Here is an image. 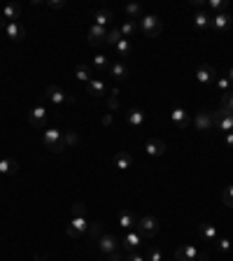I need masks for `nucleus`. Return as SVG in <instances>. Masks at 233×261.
<instances>
[{
  "label": "nucleus",
  "instance_id": "29",
  "mask_svg": "<svg viewBox=\"0 0 233 261\" xmlns=\"http://www.w3.org/2000/svg\"><path fill=\"white\" fill-rule=\"evenodd\" d=\"M75 77L80 79L82 84H89V82H91V70H89V66H84V63H80V66L75 68Z\"/></svg>",
  "mask_w": 233,
  "mask_h": 261
},
{
  "label": "nucleus",
  "instance_id": "41",
  "mask_svg": "<svg viewBox=\"0 0 233 261\" xmlns=\"http://www.w3.org/2000/svg\"><path fill=\"white\" fill-rule=\"evenodd\" d=\"M73 217H86V205L84 203H75L73 205Z\"/></svg>",
  "mask_w": 233,
  "mask_h": 261
},
{
  "label": "nucleus",
  "instance_id": "9",
  "mask_svg": "<svg viewBox=\"0 0 233 261\" xmlns=\"http://www.w3.org/2000/svg\"><path fill=\"white\" fill-rule=\"evenodd\" d=\"M212 126H215V124H212V112H208V110H198L196 117H194V128L201 131V133H208Z\"/></svg>",
  "mask_w": 233,
  "mask_h": 261
},
{
  "label": "nucleus",
  "instance_id": "22",
  "mask_svg": "<svg viewBox=\"0 0 233 261\" xmlns=\"http://www.w3.org/2000/svg\"><path fill=\"white\" fill-rule=\"evenodd\" d=\"M126 122H129V126L140 128L142 124H145V112H142L140 108H131L129 112H126Z\"/></svg>",
  "mask_w": 233,
  "mask_h": 261
},
{
  "label": "nucleus",
  "instance_id": "44",
  "mask_svg": "<svg viewBox=\"0 0 233 261\" xmlns=\"http://www.w3.org/2000/svg\"><path fill=\"white\" fill-rule=\"evenodd\" d=\"M124 261H145V256H142V254H138V252H131V254L126 256V259H124Z\"/></svg>",
  "mask_w": 233,
  "mask_h": 261
},
{
  "label": "nucleus",
  "instance_id": "11",
  "mask_svg": "<svg viewBox=\"0 0 233 261\" xmlns=\"http://www.w3.org/2000/svg\"><path fill=\"white\" fill-rule=\"evenodd\" d=\"M44 98L54 105H61V103H73V98L66 96L61 86H47V91H44Z\"/></svg>",
  "mask_w": 233,
  "mask_h": 261
},
{
  "label": "nucleus",
  "instance_id": "31",
  "mask_svg": "<svg viewBox=\"0 0 233 261\" xmlns=\"http://www.w3.org/2000/svg\"><path fill=\"white\" fill-rule=\"evenodd\" d=\"M86 236L91 238V240H98L103 236V222H89V231H86Z\"/></svg>",
  "mask_w": 233,
  "mask_h": 261
},
{
  "label": "nucleus",
  "instance_id": "37",
  "mask_svg": "<svg viewBox=\"0 0 233 261\" xmlns=\"http://www.w3.org/2000/svg\"><path fill=\"white\" fill-rule=\"evenodd\" d=\"M145 261H163V252L159 247H149L147 254H145Z\"/></svg>",
  "mask_w": 233,
  "mask_h": 261
},
{
  "label": "nucleus",
  "instance_id": "12",
  "mask_svg": "<svg viewBox=\"0 0 233 261\" xmlns=\"http://www.w3.org/2000/svg\"><path fill=\"white\" fill-rule=\"evenodd\" d=\"M145 154H147V156H152V159L163 156V154H166V142H163V140H159V138H149L147 142H145Z\"/></svg>",
  "mask_w": 233,
  "mask_h": 261
},
{
  "label": "nucleus",
  "instance_id": "40",
  "mask_svg": "<svg viewBox=\"0 0 233 261\" xmlns=\"http://www.w3.org/2000/svg\"><path fill=\"white\" fill-rule=\"evenodd\" d=\"M221 108H226L228 112H233V91H228V93L221 96Z\"/></svg>",
  "mask_w": 233,
  "mask_h": 261
},
{
  "label": "nucleus",
  "instance_id": "2",
  "mask_svg": "<svg viewBox=\"0 0 233 261\" xmlns=\"http://www.w3.org/2000/svg\"><path fill=\"white\" fill-rule=\"evenodd\" d=\"M212 124H215V128L219 131V133H231L233 131V112H228L226 108H217L215 112H212Z\"/></svg>",
  "mask_w": 233,
  "mask_h": 261
},
{
  "label": "nucleus",
  "instance_id": "1",
  "mask_svg": "<svg viewBox=\"0 0 233 261\" xmlns=\"http://www.w3.org/2000/svg\"><path fill=\"white\" fill-rule=\"evenodd\" d=\"M138 31L145 37H159L161 31H163V21L156 14H142L138 19Z\"/></svg>",
  "mask_w": 233,
  "mask_h": 261
},
{
  "label": "nucleus",
  "instance_id": "45",
  "mask_svg": "<svg viewBox=\"0 0 233 261\" xmlns=\"http://www.w3.org/2000/svg\"><path fill=\"white\" fill-rule=\"evenodd\" d=\"M49 7L51 10H61V7H66V3H63V0H51Z\"/></svg>",
  "mask_w": 233,
  "mask_h": 261
},
{
  "label": "nucleus",
  "instance_id": "13",
  "mask_svg": "<svg viewBox=\"0 0 233 261\" xmlns=\"http://www.w3.org/2000/svg\"><path fill=\"white\" fill-rule=\"evenodd\" d=\"M142 243H145V238H142L138 231H129V233L122 238V245H124V249H126V252H135V249L140 247Z\"/></svg>",
  "mask_w": 233,
  "mask_h": 261
},
{
  "label": "nucleus",
  "instance_id": "20",
  "mask_svg": "<svg viewBox=\"0 0 233 261\" xmlns=\"http://www.w3.org/2000/svg\"><path fill=\"white\" fill-rule=\"evenodd\" d=\"M194 26H196L198 33L210 31V26H212V17H210L208 12H196L194 14Z\"/></svg>",
  "mask_w": 233,
  "mask_h": 261
},
{
  "label": "nucleus",
  "instance_id": "43",
  "mask_svg": "<svg viewBox=\"0 0 233 261\" xmlns=\"http://www.w3.org/2000/svg\"><path fill=\"white\" fill-rule=\"evenodd\" d=\"M105 259H107V261H124V259H126V256H124L122 252L116 249V252H112V254H107V256H105Z\"/></svg>",
  "mask_w": 233,
  "mask_h": 261
},
{
  "label": "nucleus",
  "instance_id": "25",
  "mask_svg": "<svg viewBox=\"0 0 233 261\" xmlns=\"http://www.w3.org/2000/svg\"><path fill=\"white\" fill-rule=\"evenodd\" d=\"M3 19H10V24H19V17H21V7L19 5H5L3 12H0Z\"/></svg>",
  "mask_w": 233,
  "mask_h": 261
},
{
  "label": "nucleus",
  "instance_id": "47",
  "mask_svg": "<svg viewBox=\"0 0 233 261\" xmlns=\"http://www.w3.org/2000/svg\"><path fill=\"white\" fill-rule=\"evenodd\" d=\"M226 77H228V79H231V82H233V68H228V73H226Z\"/></svg>",
  "mask_w": 233,
  "mask_h": 261
},
{
  "label": "nucleus",
  "instance_id": "14",
  "mask_svg": "<svg viewBox=\"0 0 233 261\" xmlns=\"http://www.w3.org/2000/svg\"><path fill=\"white\" fill-rule=\"evenodd\" d=\"M231 24H233V19H231V14L228 12H221V14H215L212 17V31L215 33H224V31H228L231 28Z\"/></svg>",
  "mask_w": 233,
  "mask_h": 261
},
{
  "label": "nucleus",
  "instance_id": "16",
  "mask_svg": "<svg viewBox=\"0 0 233 261\" xmlns=\"http://www.w3.org/2000/svg\"><path fill=\"white\" fill-rule=\"evenodd\" d=\"M198 236H201L205 243H215L217 238H219V231H217L215 224H208V222H203V224H198Z\"/></svg>",
  "mask_w": 233,
  "mask_h": 261
},
{
  "label": "nucleus",
  "instance_id": "24",
  "mask_svg": "<svg viewBox=\"0 0 233 261\" xmlns=\"http://www.w3.org/2000/svg\"><path fill=\"white\" fill-rule=\"evenodd\" d=\"M112 161H114V166L119 170H129L131 166H133V156H131V152H116Z\"/></svg>",
  "mask_w": 233,
  "mask_h": 261
},
{
  "label": "nucleus",
  "instance_id": "38",
  "mask_svg": "<svg viewBox=\"0 0 233 261\" xmlns=\"http://www.w3.org/2000/svg\"><path fill=\"white\" fill-rule=\"evenodd\" d=\"M215 82H217V89L221 91V96L231 91V79H228V77H217Z\"/></svg>",
  "mask_w": 233,
  "mask_h": 261
},
{
  "label": "nucleus",
  "instance_id": "30",
  "mask_svg": "<svg viewBox=\"0 0 233 261\" xmlns=\"http://www.w3.org/2000/svg\"><path fill=\"white\" fill-rule=\"evenodd\" d=\"M119 31H122V35L129 40V37L135 35V31H138V24H135V21H131V19H126V21L119 26Z\"/></svg>",
  "mask_w": 233,
  "mask_h": 261
},
{
  "label": "nucleus",
  "instance_id": "32",
  "mask_svg": "<svg viewBox=\"0 0 233 261\" xmlns=\"http://www.w3.org/2000/svg\"><path fill=\"white\" fill-rule=\"evenodd\" d=\"M124 10H126V17H129L131 21H135V19L142 17V5H138V3H129Z\"/></svg>",
  "mask_w": 233,
  "mask_h": 261
},
{
  "label": "nucleus",
  "instance_id": "10",
  "mask_svg": "<svg viewBox=\"0 0 233 261\" xmlns=\"http://www.w3.org/2000/svg\"><path fill=\"white\" fill-rule=\"evenodd\" d=\"M47 110L42 108V105H35V108L28 112V124H31L33 128H44L47 126Z\"/></svg>",
  "mask_w": 233,
  "mask_h": 261
},
{
  "label": "nucleus",
  "instance_id": "4",
  "mask_svg": "<svg viewBox=\"0 0 233 261\" xmlns=\"http://www.w3.org/2000/svg\"><path fill=\"white\" fill-rule=\"evenodd\" d=\"M42 142H44V147L54 154L66 149V140H63V133L59 131V128H47V131L42 133Z\"/></svg>",
  "mask_w": 233,
  "mask_h": 261
},
{
  "label": "nucleus",
  "instance_id": "34",
  "mask_svg": "<svg viewBox=\"0 0 233 261\" xmlns=\"http://www.w3.org/2000/svg\"><path fill=\"white\" fill-rule=\"evenodd\" d=\"M114 49H116V54L119 56H129L131 54V40H126V37H122V40H119V42L114 44Z\"/></svg>",
  "mask_w": 233,
  "mask_h": 261
},
{
  "label": "nucleus",
  "instance_id": "39",
  "mask_svg": "<svg viewBox=\"0 0 233 261\" xmlns=\"http://www.w3.org/2000/svg\"><path fill=\"white\" fill-rule=\"evenodd\" d=\"M215 245H217V249H219L221 254H226L228 249H231V240H228V238H217Z\"/></svg>",
  "mask_w": 233,
  "mask_h": 261
},
{
  "label": "nucleus",
  "instance_id": "48",
  "mask_svg": "<svg viewBox=\"0 0 233 261\" xmlns=\"http://www.w3.org/2000/svg\"><path fill=\"white\" fill-rule=\"evenodd\" d=\"M163 261H166V259H163ZM170 261H172V259H170Z\"/></svg>",
  "mask_w": 233,
  "mask_h": 261
},
{
  "label": "nucleus",
  "instance_id": "5",
  "mask_svg": "<svg viewBox=\"0 0 233 261\" xmlns=\"http://www.w3.org/2000/svg\"><path fill=\"white\" fill-rule=\"evenodd\" d=\"M175 261H208V254H203L194 245H180L175 249Z\"/></svg>",
  "mask_w": 233,
  "mask_h": 261
},
{
  "label": "nucleus",
  "instance_id": "23",
  "mask_svg": "<svg viewBox=\"0 0 233 261\" xmlns=\"http://www.w3.org/2000/svg\"><path fill=\"white\" fill-rule=\"evenodd\" d=\"M135 222H138V219H135V215L129 213V210H122V213H119V217H116V224L122 226V229H126V231H133L135 229Z\"/></svg>",
  "mask_w": 233,
  "mask_h": 261
},
{
  "label": "nucleus",
  "instance_id": "35",
  "mask_svg": "<svg viewBox=\"0 0 233 261\" xmlns=\"http://www.w3.org/2000/svg\"><path fill=\"white\" fill-rule=\"evenodd\" d=\"M122 37H124V35H122V31H119V28H110V31H107V37H105V42L114 47V44L119 42Z\"/></svg>",
  "mask_w": 233,
  "mask_h": 261
},
{
  "label": "nucleus",
  "instance_id": "19",
  "mask_svg": "<svg viewBox=\"0 0 233 261\" xmlns=\"http://www.w3.org/2000/svg\"><path fill=\"white\" fill-rule=\"evenodd\" d=\"M107 73H110L116 82H122V79L129 77L131 70H129V66H126L124 61H114V63H110V70H107Z\"/></svg>",
  "mask_w": 233,
  "mask_h": 261
},
{
  "label": "nucleus",
  "instance_id": "21",
  "mask_svg": "<svg viewBox=\"0 0 233 261\" xmlns=\"http://www.w3.org/2000/svg\"><path fill=\"white\" fill-rule=\"evenodd\" d=\"M107 31L110 28H105V26H91V31H89V44H100L105 42V37H107Z\"/></svg>",
  "mask_w": 233,
  "mask_h": 261
},
{
  "label": "nucleus",
  "instance_id": "36",
  "mask_svg": "<svg viewBox=\"0 0 233 261\" xmlns=\"http://www.w3.org/2000/svg\"><path fill=\"white\" fill-rule=\"evenodd\" d=\"M221 203L228 205V207H233V184L224 187V191H221Z\"/></svg>",
  "mask_w": 233,
  "mask_h": 261
},
{
  "label": "nucleus",
  "instance_id": "8",
  "mask_svg": "<svg viewBox=\"0 0 233 261\" xmlns=\"http://www.w3.org/2000/svg\"><path fill=\"white\" fill-rule=\"evenodd\" d=\"M217 79V70L212 66H208V63H203V66L196 68V82L201 86H210L212 82Z\"/></svg>",
  "mask_w": 233,
  "mask_h": 261
},
{
  "label": "nucleus",
  "instance_id": "15",
  "mask_svg": "<svg viewBox=\"0 0 233 261\" xmlns=\"http://www.w3.org/2000/svg\"><path fill=\"white\" fill-rule=\"evenodd\" d=\"M86 93L91 98H103L107 93V84H105V79L100 77H93L89 84H86Z\"/></svg>",
  "mask_w": 233,
  "mask_h": 261
},
{
  "label": "nucleus",
  "instance_id": "3",
  "mask_svg": "<svg viewBox=\"0 0 233 261\" xmlns=\"http://www.w3.org/2000/svg\"><path fill=\"white\" fill-rule=\"evenodd\" d=\"M159 219L156 217H152V215H147V217H140L138 222H135V231L140 233L145 240H152L156 233H159Z\"/></svg>",
  "mask_w": 233,
  "mask_h": 261
},
{
  "label": "nucleus",
  "instance_id": "33",
  "mask_svg": "<svg viewBox=\"0 0 233 261\" xmlns=\"http://www.w3.org/2000/svg\"><path fill=\"white\" fill-rule=\"evenodd\" d=\"M205 5H208V10H212V12L221 14V12H226L228 3H226V0H208V3H205Z\"/></svg>",
  "mask_w": 233,
  "mask_h": 261
},
{
  "label": "nucleus",
  "instance_id": "46",
  "mask_svg": "<svg viewBox=\"0 0 233 261\" xmlns=\"http://www.w3.org/2000/svg\"><path fill=\"white\" fill-rule=\"evenodd\" d=\"M224 142H226V147H228V149H233V131H231V133H226V135H224Z\"/></svg>",
  "mask_w": 233,
  "mask_h": 261
},
{
  "label": "nucleus",
  "instance_id": "28",
  "mask_svg": "<svg viewBox=\"0 0 233 261\" xmlns=\"http://www.w3.org/2000/svg\"><path fill=\"white\" fill-rule=\"evenodd\" d=\"M19 170V164L14 159H0V175H14Z\"/></svg>",
  "mask_w": 233,
  "mask_h": 261
},
{
  "label": "nucleus",
  "instance_id": "18",
  "mask_svg": "<svg viewBox=\"0 0 233 261\" xmlns=\"http://www.w3.org/2000/svg\"><path fill=\"white\" fill-rule=\"evenodd\" d=\"M3 31H5V35L10 37V40H14V42H19V40L26 37V28L21 24H10V21H7Z\"/></svg>",
  "mask_w": 233,
  "mask_h": 261
},
{
  "label": "nucleus",
  "instance_id": "26",
  "mask_svg": "<svg viewBox=\"0 0 233 261\" xmlns=\"http://www.w3.org/2000/svg\"><path fill=\"white\" fill-rule=\"evenodd\" d=\"M93 19H96V26H105V28H107V24L114 21V14H112L110 10H96Z\"/></svg>",
  "mask_w": 233,
  "mask_h": 261
},
{
  "label": "nucleus",
  "instance_id": "42",
  "mask_svg": "<svg viewBox=\"0 0 233 261\" xmlns=\"http://www.w3.org/2000/svg\"><path fill=\"white\" fill-rule=\"evenodd\" d=\"M63 138H66V147L77 145V133H75V131H66V135H63Z\"/></svg>",
  "mask_w": 233,
  "mask_h": 261
},
{
  "label": "nucleus",
  "instance_id": "27",
  "mask_svg": "<svg viewBox=\"0 0 233 261\" xmlns=\"http://www.w3.org/2000/svg\"><path fill=\"white\" fill-rule=\"evenodd\" d=\"M91 66L96 68L98 73H107V70H110V59H107L105 54H96L91 59Z\"/></svg>",
  "mask_w": 233,
  "mask_h": 261
},
{
  "label": "nucleus",
  "instance_id": "17",
  "mask_svg": "<svg viewBox=\"0 0 233 261\" xmlns=\"http://www.w3.org/2000/svg\"><path fill=\"white\" fill-rule=\"evenodd\" d=\"M170 119H172V124L175 126H180V128H189V112L184 108H172L170 110Z\"/></svg>",
  "mask_w": 233,
  "mask_h": 261
},
{
  "label": "nucleus",
  "instance_id": "7",
  "mask_svg": "<svg viewBox=\"0 0 233 261\" xmlns=\"http://www.w3.org/2000/svg\"><path fill=\"white\" fill-rule=\"evenodd\" d=\"M96 247H98V252L103 256H107V254H112V252H116V249H119V240H116V236L103 233V236L96 240Z\"/></svg>",
  "mask_w": 233,
  "mask_h": 261
},
{
  "label": "nucleus",
  "instance_id": "6",
  "mask_svg": "<svg viewBox=\"0 0 233 261\" xmlns=\"http://www.w3.org/2000/svg\"><path fill=\"white\" fill-rule=\"evenodd\" d=\"M86 231H89V222H86V217H73V219H70V224L66 226L68 238H73V240L84 238Z\"/></svg>",
  "mask_w": 233,
  "mask_h": 261
}]
</instances>
